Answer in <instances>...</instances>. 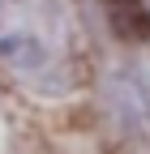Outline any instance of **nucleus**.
<instances>
[{
	"mask_svg": "<svg viewBox=\"0 0 150 154\" xmlns=\"http://www.w3.org/2000/svg\"><path fill=\"white\" fill-rule=\"evenodd\" d=\"M0 73L39 103H60L86 77L69 0H0Z\"/></svg>",
	"mask_w": 150,
	"mask_h": 154,
	"instance_id": "nucleus-1",
	"label": "nucleus"
},
{
	"mask_svg": "<svg viewBox=\"0 0 150 154\" xmlns=\"http://www.w3.org/2000/svg\"><path fill=\"white\" fill-rule=\"evenodd\" d=\"M107 99L129 137L150 141V73H116L107 82Z\"/></svg>",
	"mask_w": 150,
	"mask_h": 154,
	"instance_id": "nucleus-2",
	"label": "nucleus"
}]
</instances>
